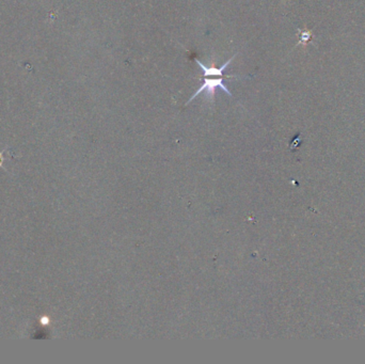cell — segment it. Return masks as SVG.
<instances>
[{
    "label": "cell",
    "mask_w": 365,
    "mask_h": 364,
    "mask_svg": "<svg viewBox=\"0 0 365 364\" xmlns=\"http://www.w3.org/2000/svg\"><path fill=\"white\" fill-rule=\"evenodd\" d=\"M217 89H221L222 91L227 93L230 97L233 96L231 91L228 89L227 84H224V82H223V77H219V78H207V77H205L203 84H202V86L195 93H193V95L189 98V100L187 102V105L191 102V100H193L197 96H199V94L202 92H205L207 99H211L212 102H214Z\"/></svg>",
    "instance_id": "6da1fadb"
},
{
    "label": "cell",
    "mask_w": 365,
    "mask_h": 364,
    "mask_svg": "<svg viewBox=\"0 0 365 364\" xmlns=\"http://www.w3.org/2000/svg\"><path fill=\"white\" fill-rule=\"evenodd\" d=\"M237 56L234 55L233 57H231L224 64H222L221 67H216V66H206L204 65L202 62H200L199 59L195 58V62L199 65V67L202 69L203 72V76L204 77H224V71L228 68V66L231 64V62L235 59V57Z\"/></svg>",
    "instance_id": "7a4b0ae2"
},
{
    "label": "cell",
    "mask_w": 365,
    "mask_h": 364,
    "mask_svg": "<svg viewBox=\"0 0 365 364\" xmlns=\"http://www.w3.org/2000/svg\"><path fill=\"white\" fill-rule=\"evenodd\" d=\"M311 36H312V33L309 30H305V31H300V41L299 43H307Z\"/></svg>",
    "instance_id": "3957f363"
},
{
    "label": "cell",
    "mask_w": 365,
    "mask_h": 364,
    "mask_svg": "<svg viewBox=\"0 0 365 364\" xmlns=\"http://www.w3.org/2000/svg\"><path fill=\"white\" fill-rule=\"evenodd\" d=\"M5 150H6V148H5L4 150H2V151H0V168H2V169H4V168H3V162H4L5 158H4V156H3V154L5 153ZM4 171H6V172H7V170H5V169H4Z\"/></svg>",
    "instance_id": "277c9868"
}]
</instances>
